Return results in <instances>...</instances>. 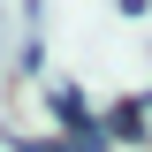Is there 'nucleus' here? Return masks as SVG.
I'll use <instances>...</instances> for the list:
<instances>
[{
  "mask_svg": "<svg viewBox=\"0 0 152 152\" xmlns=\"http://www.w3.org/2000/svg\"><path fill=\"white\" fill-rule=\"evenodd\" d=\"M38 69H46V38L31 31V38H23V76H38Z\"/></svg>",
  "mask_w": 152,
  "mask_h": 152,
  "instance_id": "2",
  "label": "nucleus"
},
{
  "mask_svg": "<svg viewBox=\"0 0 152 152\" xmlns=\"http://www.w3.org/2000/svg\"><path fill=\"white\" fill-rule=\"evenodd\" d=\"M107 129H114V137H145V99H122Z\"/></svg>",
  "mask_w": 152,
  "mask_h": 152,
  "instance_id": "1",
  "label": "nucleus"
}]
</instances>
